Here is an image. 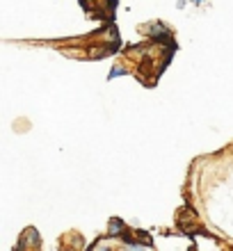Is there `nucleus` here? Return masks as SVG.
I'll return each mask as SVG.
<instances>
[{
    "label": "nucleus",
    "mask_w": 233,
    "mask_h": 251,
    "mask_svg": "<svg viewBox=\"0 0 233 251\" xmlns=\"http://www.w3.org/2000/svg\"><path fill=\"white\" fill-rule=\"evenodd\" d=\"M26 245H39V233L34 231V228H27V231L23 233V238H21V242H19V249L23 251Z\"/></svg>",
    "instance_id": "obj_1"
},
{
    "label": "nucleus",
    "mask_w": 233,
    "mask_h": 251,
    "mask_svg": "<svg viewBox=\"0 0 233 251\" xmlns=\"http://www.w3.org/2000/svg\"><path fill=\"white\" fill-rule=\"evenodd\" d=\"M124 228H126V226H124V222H121V219H110L107 233H110V235H121V233H124Z\"/></svg>",
    "instance_id": "obj_2"
}]
</instances>
